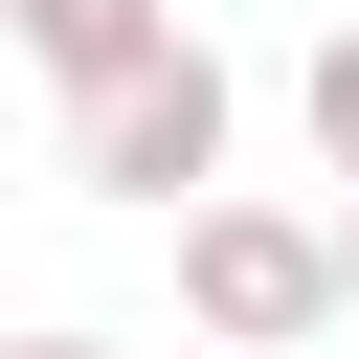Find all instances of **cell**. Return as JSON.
<instances>
[{"instance_id":"4","label":"cell","mask_w":359,"mask_h":359,"mask_svg":"<svg viewBox=\"0 0 359 359\" xmlns=\"http://www.w3.org/2000/svg\"><path fill=\"white\" fill-rule=\"evenodd\" d=\"M45 22H67V45H90V22H112V0H45Z\"/></svg>"},{"instance_id":"2","label":"cell","mask_w":359,"mask_h":359,"mask_svg":"<svg viewBox=\"0 0 359 359\" xmlns=\"http://www.w3.org/2000/svg\"><path fill=\"white\" fill-rule=\"evenodd\" d=\"M202 292L269 337V314H314V247H292V224H224V247H202Z\"/></svg>"},{"instance_id":"1","label":"cell","mask_w":359,"mask_h":359,"mask_svg":"<svg viewBox=\"0 0 359 359\" xmlns=\"http://www.w3.org/2000/svg\"><path fill=\"white\" fill-rule=\"evenodd\" d=\"M112 180H202V67H112Z\"/></svg>"},{"instance_id":"3","label":"cell","mask_w":359,"mask_h":359,"mask_svg":"<svg viewBox=\"0 0 359 359\" xmlns=\"http://www.w3.org/2000/svg\"><path fill=\"white\" fill-rule=\"evenodd\" d=\"M337 157H359V45H337Z\"/></svg>"}]
</instances>
